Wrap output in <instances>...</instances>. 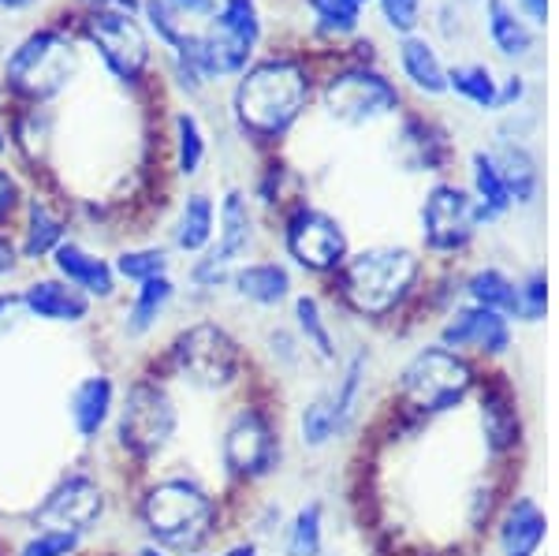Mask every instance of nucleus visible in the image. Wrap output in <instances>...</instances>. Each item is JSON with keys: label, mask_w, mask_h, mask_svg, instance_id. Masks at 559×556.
Wrapping results in <instances>:
<instances>
[{"label": "nucleus", "mask_w": 559, "mask_h": 556, "mask_svg": "<svg viewBox=\"0 0 559 556\" xmlns=\"http://www.w3.org/2000/svg\"><path fill=\"white\" fill-rule=\"evenodd\" d=\"M295 434H299V445L306 452H321V448L336 445L340 437L347 434L344 423H340L336 407H332V397L321 392V397L306 400L299 407V418H295Z\"/></svg>", "instance_id": "28"}, {"label": "nucleus", "mask_w": 559, "mask_h": 556, "mask_svg": "<svg viewBox=\"0 0 559 556\" xmlns=\"http://www.w3.org/2000/svg\"><path fill=\"white\" fill-rule=\"evenodd\" d=\"M112 508L116 486L108 482V471L94 468V463H71L26 508L23 527H52V531H71L94 542L112 519Z\"/></svg>", "instance_id": "6"}, {"label": "nucleus", "mask_w": 559, "mask_h": 556, "mask_svg": "<svg viewBox=\"0 0 559 556\" xmlns=\"http://www.w3.org/2000/svg\"><path fill=\"white\" fill-rule=\"evenodd\" d=\"M485 12H489V38L496 49H500L503 57H526L530 45H534V34H530V26L515 15V8H511L508 0H489Z\"/></svg>", "instance_id": "33"}, {"label": "nucleus", "mask_w": 559, "mask_h": 556, "mask_svg": "<svg viewBox=\"0 0 559 556\" xmlns=\"http://www.w3.org/2000/svg\"><path fill=\"white\" fill-rule=\"evenodd\" d=\"M418 276L421 258L411 247H366L336 269V292L350 314L381 321L411 299Z\"/></svg>", "instance_id": "5"}, {"label": "nucleus", "mask_w": 559, "mask_h": 556, "mask_svg": "<svg viewBox=\"0 0 559 556\" xmlns=\"http://www.w3.org/2000/svg\"><path fill=\"white\" fill-rule=\"evenodd\" d=\"M474 199L485 210V217H500L511 210V191L503 184V173L492 154H474Z\"/></svg>", "instance_id": "35"}, {"label": "nucleus", "mask_w": 559, "mask_h": 556, "mask_svg": "<svg viewBox=\"0 0 559 556\" xmlns=\"http://www.w3.org/2000/svg\"><path fill=\"white\" fill-rule=\"evenodd\" d=\"M20 273H23V258L20 247H15V236L8 228H0V288L20 281Z\"/></svg>", "instance_id": "45"}, {"label": "nucleus", "mask_w": 559, "mask_h": 556, "mask_svg": "<svg viewBox=\"0 0 559 556\" xmlns=\"http://www.w3.org/2000/svg\"><path fill=\"white\" fill-rule=\"evenodd\" d=\"M4 519H8V508H4V505H0V523H4Z\"/></svg>", "instance_id": "54"}, {"label": "nucleus", "mask_w": 559, "mask_h": 556, "mask_svg": "<svg viewBox=\"0 0 559 556\" xmlns=\"http://www.w3.org/2000/svg\"><path fill=\"white\" fill-rule=\"evenodd\" d=\"M381 12L392 31L411 34L421 20V0H381Z\"/></svg>", "instance_id": "43"}, {"label": "nucleus", "mask_w": 559, "mask_h": 556, "mask_svg": "<svg viewBox=\"0 0 559 556\" xmlns=\"http://www.w3.org/2000/svg\"><path fill=\"white\" fill-rule=\"evenodd\" d=\"M213 556H261V542L254 534H239V537H224L213 549Z\"/></svg>", "instance_id": "47"}, {"label": "nucleus", "mask_w": 559, "mask_h": 556, "mask_svg": "<svg viewBox=\"0 0 559 556\" xmlns=\"http://www.w3.org/2000/svg\"><path fill=\"white\" fill-rule=\"evenodd\" d=\"M481 434H485V448H489L492 456H503L515 448L519 411H515V400H511L508 385L492 381L481 389Z\"/></svg>", "instance_id": "24"}, {"label": "nucleus", "mask_w": 559, "mask_h": 556, "mask_svg": "<svg viewBox=\"0 0 559 556\" xmlns=\"http://www.w3.org/2000/svg\"><path fill=\"white\" fill-rule=\"evenodd\" d=\"M216 239V199L210 191H187L173 221V255L198 258Z\"/></svg>", "instance_id": "22"}, {"label": "nucleus", "mask_w": 559, "mask_h": 556, "mask_svg": "<svg viewBox=\"0 0 559 556\" xmlns=\"http://www.w3.org/2000/svg\"><path fill=\"white\" fill-rule=\"evenodd\" d=\"M83 4H90L94 12H102V8H112V12H128L134 15L142 8V0H83Z\"/></svg>", "instance_id": "49"}, {"label": "nucleus", "mask_w": 559, "mask_h": 556, "mask_svg": "<svg viewBox=\"0 0 559 556\" xmlns=\"http://www.w3.org/2000/svg\"><path fill=\"white\" fill-rule=\"evenodd\" d=\"M440 344L452 347L459 355H466V352L503 355L511 347V321L496 310L466 303V307H459L452 318L440 326Z\"/></svg>", "instance_id": "19"}, {"label": "nucleus", "mask_w": 559, "mask_h": 556, "mask_svg": "<svg viewBox=\"0 0 559 556\" xmlns=\"http://www.w3.org/2000/svg\"><path fill=\"white\" fill-rule=\"evenodd\" d=\"M75 75H79V49L60 31H34L4 60L8 90H15V94L34 105L52 102L57 94H64Z\"/></svg>", "instance_id": "10"}, {"label": "nucleus", "mask_w": 559, "mask_h": 556, "mask_svg": "<svg viewBox=\"0 0 559 556\" xmlns=\"http://www.w3.org/2000/svg\"><path fill=\"white\" fill-rule=\"evenodd\" d=\"M292 318H295L292 333L299 336L302 352L313 355L318 363H336V358H340L336 333H332V321H329V314H324L318 295H295V299H292Z\"/></svg>", "instance_id": "25"}, {"label": "nucleus", "mask_w": 559, "mask_h": 556, "mask_svg": "<svg viewBox=\"0 0 559 556\" xmlns=\"http://www.w3.org/2000/svg\"><path fill=\"white\" fill-rule=\"evenodd\" d=\"M123 556H173V553H165L160 545L146 542V537H134L131 549H123Z\"/></svg>", "instance_id": "50"}, {"label": "nucleus", "mask_w": 559, "mask_h": 556, "mask_svg": "<svg viewBox=\"0 0 559 556\" xmlns=\"http://www.w3.org/2000/svg\"><path fill=\"white\" fill-rule=\"evenodd\" d=\"M466 295H471L474 307L496 310L503 318H515L519 314V284L508 273H500V269H477L466 281Z\"/></svg>", "instance_id": "32"}, {"label": "nucleus", "mask_w": 559, "mask_h": 556, "mask_svg": "<svg viewBox=\"0 0 559 556\" xmlns=\"http://www.w3.org/2000/svg\"><path fill=\"white\" fill-rule=\"evenodd\" d=\"M142 12L150 15V26L157 31V38L165 42V45H173V49L187 38V34H191V26L179 20L173 8L165 4V0H142Z\"/></svg>", "instance_id": "40"}, {"label": "nucleus", "mask_w": 559, "mask_h": 556, "mask_svg": "<svg viewBox=\"0 0 559 556\" xmlns=\"http://www.w3.org/2000/svg\"><path fill=\"white\" fill-rule=\"evenodd\" d=\"M310 102V79L292 60H265L250 68L236 86V120L254 139L269 142L287 134Z\"/></svg>", "instance_id": "8"}, {"label": "nucleus", "mask_w": 559, "mask_h": 556, "mask_svg": "<svg viewBox=\"0 0 559 556\" xmlns=\"http://www.w3.org/2000/svg\"><path fill=\"white\" fill-rule=\"evenodd\" d=\"M489 221L471 191L455 184H437L421 202V239L437 255H455L474 239V232Z\"/></svg>", "instance_id": "13"}, {"label": "nucleus", "mask_w": 559, "mask_h": 556, "mask_svg": "<svg viewBox=\"0 0 559 556\" xmlns=\"http://www.w3.org/2000/svg\"><path fill=\"white\" fill-rule=\"evenodd\" d=\"M545 307H548V281L537 269V273L526 276V284H519V318L540 321L545 318Z\"/></svg>", "instance_id": "41"}, {"label": "nucleus", "mask_w": 559, "mask_h": 556, "mask_svg": "<svg viewBox=\"0 0 559 556\" xmlns=\"http://www.w3.org/2000/svg\"><path fill=\"white\" fill-rule=\"evenodd\" d=\"M400 64H403V75L411 79L418 90H426V94H444L448 90V71L440 64L437 49L418 38V34H407L400 45Z\"/></svg>", "instance_id": "29"}, {"label": "nucleus", "mask_w": 559, "mask_h": 556, "mask_svg": "<svg viewBox=\"0 0 559 556\" xmlns=\"http://www.w3.org/2000/svg\"><path fill=\"white\" fill-rule=\"evenodd\" d=\"M324 109L347 128H362L400 109V90L373 68H347L324 86Z\"/></svg>", "instance_id": "14"}, {"label": "nucleus", "mask_w": 559, "mask_h": 556, "mask_svg": "<svg viewBox=\"0 0 559 556\" xmlns=\"http://www.w3.org/2000/svg\"><path fill=\"white\" fill-rule=\"evenodd\" d=\"M179 299H183V284L176 281V273L153 276L146 284H134V288L128 295H120V303H116V336L131 347L150 344V340L160 333V326L173 318Z\"/></svg>", "instance_id": "15"}, {"label": "nucleus", "mask_w": 559, "mask_h": 556, "mask_svg": "<svg viewBox=\"0 0 559 556\" xmlns=\"http://www.w3.org/2000/svg\"><path fill=\"white\" fill-rule=\"evenodd\" d=\"M522 90H526V83H522L519 75H511L508 83L500 86V97H496V109H503V105H511V102H519L522 97Z\"/></svg>", "instance_id": "48"}, {"label": "nucleus", "mask_w": 559, "mask_h": 556, "mask_svg": "<svg viewBox=\"0 0 559 556\" xmlns=\"http://www.w3.org/2000/svg\"><path fill=\"white\" fill-rule=\"evenodd\" d=\"M49 139H52V120H49V113L38 109V105H34L31 113H23L20 120H15L12 146L20 150L23 161H31V165H41V161H45Z\"/></svg>", "instance_id": "38"}, {"label": "nucleus", "mask_w": 559, "mask_h": 556, "mask_svg": "<svg viewBox=\"0 0 559 556\" xmlns=\"http://www.w3.org/2000/svg\"><path fill=\"white\" fill-rule=\"evenodd\" d=\"M548 534V519L537 508V500L519 497L508 505L500 519V553L503 556H537Z\"/></svg>", "instance_id": "23"}, {"label": "nucleus", "mask_w": 559, "mask_h": 556, "mask_svg": "<svg viewBox=\"0 0 559 556\" xmlns=\"http://www.w3.org/2000/svg\"><path fill=\"white\" fill-rule=\"evenodd\" d=\"M187 556H213V549L210 553H187Z\"/></svg>", "instance_id": "55"}, {"label": "nucleus", "mask_w": 559, "mask_h": 556, "mask_svg": "<svg viewBox=\"0 0 559 556\" xmlns=\"http://www.w3.org/2000/svg\"><path fill=\"white\" fill-rule=\"evenodd\" d=\"M213 460L228 489H254L273 478L284 460V437L273 411L250 397L231 403L216 429Z\"/></svg>", "instance_id": "4"}, {"label": "nucleus", "mask_w": 559, "mask_h": 556, "mask_svg": "<svg viewBox=\"0 0 559 556\" xmlns=\"http://www.w3.org/2000/svg\"><path fill=\"white\" fill-rule=\"evenodd\" d=\"M146 363L173 381L187 397H231L242 389L250 374V352L231 326H224L213 314L191 318L176 326V333L165 340V347L146 355Z\"/></svg>", "instance_id": "3"}, {"label": "nucleus", "mask_w": 559, "mask_h": 556, "mask_svg": "<svg viewBox=\"0 0 559 556\" xmlns=\"http://www.w3.org/2000/svg\"><path fill=\"white\" fill-rule=\"evenodd\" d=\"M86 38L102 52L105 68L112 71L116 79H123V83H134L150 60L146 31H142V26L134 23V15L128 12H112V8L94 12L86 20Z\"/></svg>", "instance_id": "16"}, {"label": "nucleus", "mask_w": 559, "mask_h": 556, "mask_svg": "<svg viewBox=\"0 0 559 556\" xmlns=\"http://www.w3.org/2000/svg\"><path fill=\"white\" fill-rule=\"evenodd\" d=\"M179 441H183V392L160 378L150 363L134 366L131 378L120 381V403L102 452L112 456L116 468L128 471L134 482L168 468Z\"/></svg>", "instance_id": "2"}, {"label": "nucleus", "mask_w": 559, "mask_h": 556, "mask_svg": "<svg viewBox=\"0 0 559 556\" xmlns=\"http://www.w3.org/2000/svg\"><path fill=\"white\" fill-rule=\"evenodd\" d=\"M23 307L31 326L52 329H86L97 318V307L79 288L60 281L57 273H34L20 284Z\"/></svg>", "instance_id": "17"}, {"label": "nucleus", "mask_w": 559, "mask_h": 556, "mask_svg": "<svg viewBox=\"0 0 559 556\" xmlns=\"http://www.w3.org/2000/svg\"><path fill=\"white\" fill-rule=\"evenodd\" d=\"M355 4H358V8H362V4H366V0H355Z\"/></svg>", "instance_id": "56"}, {"label": "nucleus", "mask_w": 559, "mask_h": 556, "mask_svg": "<svg viewBox=\"0 0 559 556\" xmlns=\"http://www.w3.org/2000/svg\"><path fill=\"white\" fill-rule=\"evenodd\" d=\"M26 326H31V318H26L20 288H0V340L20 336Z\"/></svg>", "instance_id": "42"}, {"label": "nucleus", "mask_w": 559, "mask_h": 556, "mask_svg": "<svg viewBox=\"0 0 559 556\" xmlns=\"http://www.w3.org/2000/svg\"><path fill=\"white\" fill-rule=\"evenodd\" d=\"M258 247V217L242 187H228L216 202V239L205 255L191 258L187 265V295L194 299H216V292H228L236 265L250 262Z\"/></svg>", "instance_id": "9"}, {"label": "nucleus", "mask_w": 559, "mask_h": 556, "mask_svg": "<svg viewBox=\"0 0 559 556\" xmlns=\"http://www.w3.org/2000/svg\"><path fill=\"white\" fill-rule=\"evenodd\" d=\"M231 299L250 310H280L295 299V276L280 258H250L228 281Z\"/></svg>", "instance_id": "20"}, {"label": "nucleus", "mask_w": 559, "mask_h": 556, "mask_svg": "<svg viewBox=\"0 0 559 556\" xmlns=\"http://www.w3.org/2000/svg\"><path fill=\"white\" fill-rule=\"evenodd\" d=\"M116 403H120V378L108 366H94V370L79 374L71 381L64 397V418L83 452H102L105 448L116 418Z\"/></svg>", "instance_id": "12"}, {"label": "nucleus", "mask_w": 559, "mask_h": 556, "mask_svg": "<svg viewBox=\"0 0 559 556\" xmlns=\"http://www.w3.org/2000/svg\"><path fill=\"white\" fill-rule=\"evenodd\" d=\"M474 385L477 374L471 358L444 344H426L395 374V400H400L403 415L429 423V418H440L448 411L463 407L466 397L474 392Z\"/></svg>", "instance_id": "7"}, {"label": "nucleus", "mask_w": 559, "mask_h": 556, "mask_svg": "<svg viewBox=\"0 0 559 556\" xmlns=\"http://www.w3.org/2000/svg\"><path fill=\"white\" fill-rule=\"evenodd\" d=\"M310 8L324 34H350L358 26V12H362L355 0H310Z\"/></svg>", "instance_id": "39"}, {"label": "nucleus", "mask_w": 559, "mask_h": 556, "mask_svg": "<svg viewBox=\"0 0 559 556\" xmlns=\"http://www.w3.org/2000/svg\"><path fill=\"white\" fill-rule=\"evenodd\" d=\"M8 150H12V139H8L4 123H0V157H4V154H8Z\"/></svg>", "instance_id": "53"}, {"label": "nucleus", "mask_w": 559, "mask_h": 556, "mask_svg": "<svg viewBox=\"0 0 559 556\" xmlns=\"http://www.w3.org/2000/svg\"><path fill=\"white\" fill-rule=\"evenodd\" d=\"M86 537L71 531H52V527H23L20 534L8 542V556H86Z\"/></svg>", "instance_id": "30"}, {"label": "nucleus", "mask_w": 559, "mask_h": 556, "mask_svg": "<svg viewBox=\"0 0 559 556\" xmlns=\"http://www.w3.org/2000/svg\"><path fill=\"white\" fill-rule=\"evenodd\" d=\"M68 236H71L68 217L49 199H26L23 202V224H20V236H15V247H20L23 265L49 262L52 250L64 244Z\"/></svg>", "instance_id": "21"}, {"label": "nucleus", "mask_w": 559, "mask_h": 556, "mask_svg": "<svg viewBox=\"0 0 559 556\" xmlns=\"http://www.w3.org/2000/svg\"><path fill=\"white\" fill-rule=\"evenodd\" d=\"M23 202H26V194H23L20 176L8 173V168L0 165V228H4V224L23 210Z\"/></svg>", "instance_id": "44"}, {"label": "nucleus", "mask_w": 559, "mask_h": 556, "mask_svg": "<svg viewBox=\"0 0 559 556\" xmlns=\"http://www.w3.org/2000/svg\"><path fill=\"white\" fill-rule=\"evenodd\" d=\"M168 8L179 15L183 23H191V20H213V12H216V0H165Z\"/></svg>", "instance_id": "46"}, {"label": "nucleus", "mask_w": 559, "mask_h": 556, "mask_svg": "<svg viewBox=\"0 0 559 556\" xmlns=\"http://www.w3.org/2000/svg\"><path fill=\"white\" fill-rule=\"evenodd\" d=\"M34 0H0V8H8V12H23V8H31Z\"/></svg>", "instance_id": "52"}, {"label": "nucleus", "mask_w": 559, "mask_h": 556, "mask_svg": "<svg viewBox=\"0 0 559 556\" xmlns=\"http://www.w3.org/2000/svg\"><path fill=\"white\" fill-rule=\"evenodd\" d=\"M205 154H210V142H205V131H202V123H198V116L179 113L176 116V173L183 179L202 176Z\"/></svg>", "instance_id": "36"}, {"label": "nucleus", "mask_w": 559, "mask_h": 556, "mask_svg": "<svg viewBox=\"0 0 559 556\" xmlns=\"http://www.w3.org/2000/svg\"><path fill=\"white\" fill-rule=\"evenodd\" d=\"M128 512L139 537L173 556L210 553L228 531V497L194 468H160L131 482Z\"/></svg>", "instance_id": "1"}, {"label": "nucleus", "mask_w": 559, "mask_h": 556, "mask_svg": "<svg viewBox=\"0 0 559 556\" xmlns=\"http://www.w3.org/2000/svg\"><path fill=\"white\" fill-rule=\"evenodd\" d=\"M366 378H369V355L355 352L350 358H344V366H340V378L329 389L332 407H336L344 429L355 426V418H358V407H362V400H366Z\"/></svg>", "instance_id": "31"}, {"label": "nucleus", "mask_w": 559, "mask_h": 556, "mask_svg": "<svg viewBox=\"0 0 559 556\" xmlns=\"http://www.w3.org/2000/svg\"><path fill=\"white\" fill-rule=\"evenodd\" d=\"M448 90H455L459 97H466L477 109H496V97H500V83H496L485 64L452 68L448 71Z\"/></svg>", "instance_id": "37"}, {"label": "nucleus", "mask_w": 559, "mask_h": 556, "mask_svg": "<svg viewBox=\"0 0 559 556\" xmlns=\"http://www.w3.org/2000/svg\"><path fill=\"white\" fill-rule=\"evenodd\" d=\"M284 250L295 265L306 273H336L350 255L347 228L332 213L318 210L310 202H299L284 217Z\"/></svg>", "instance_id": "11"}, {"label": "nucleus", "mask_w": 559, "mask_h": 556, "mask_svg": "<svg viewBox=\"0 0 559 556\" xmlns=\"http://www.w3.org/2000/svg\"><path fill=\"white\" fill-rule=\"evenodd\" d=\"M280 556H324V505L306 500L280 527Z\"/></svg>", "instance_id": "27"}, {"label": "nucleus", "mask_w": 559, "mask_h": 556, "mask_svg": "<svg viewBox=\"0 0 559 556\" xmlns=\"http://www.w3.org/2000/svg\"><path fill=\"white\" fill-rule=\"evenodd\" d=\"M112 269L120 288H134V284H146L153 276L176 273V255L173 247H160V244H131L112 255Z\"/></svg>", "instance_id": "26"}, {"label": "nucleus", "mask_w": 559, "mask_h": 556, "mask_svg": "<svg viewBox=\"0 0 559 556\" xmlns=\"http://www.w3.org/2000/svg\"><path fill=\"white\" fill-rule=\"evenodd\" d=\"M49 273H57L60 281H68L71 288H79L86 295L94 307H112L120 303V281H116V269H112V258L94 250L83 239H64L49 258Z\"/></svg>", "instance_id": "18"}, {"label": "nucleus", "mask_w": 559, "mask_h": 556, "mask_svg": "<svg viewBox=\"0 0 559 556\" xmlns=\"http://www.w3.org/2000/svg\"><path fill=\"white\" fill-rule=\"evenodd\" d=\"M522 12H526L537 26H545L548 23V0H522Z\"/></svg>", "instance_id": "51"}, {"label": "nucleus", "mask_w": 559, "mask_h": 556, "mask_svg": "<svg viewBox=\"0 0 559 556\" xmlns=\"http://www.w3.org/2000/svg\"><path fill=\"white\" fill-rule=\"evenodd\" d=\"M492 157H496V165H500V173H503V184H508V191H511V202H522V205L534 202V194H537L534 157H530L522 146H515V142H503Z\"/></svg>", "instance_id": "34"}]
</instances>
